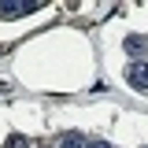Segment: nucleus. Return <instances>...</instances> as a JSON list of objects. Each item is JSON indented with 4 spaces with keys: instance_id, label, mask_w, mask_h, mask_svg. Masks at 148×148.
<instances>
[{
    "instance_id": "2",
    "label": "nucleus",
    "mask_w": 148,
    "mask_h": 148,
    "mask_svg": "<svg viewBox=\"0 0 148 148\" xmlns=\"http://www.w3.org/2000/svg\"><path fill=\"white\" fill-rule=\"evenodd\" d=\"M126 85L130 89H148V59H133L126 67Z\"/></svg>"
},
{
    "instance_id": "6",
    "label": "nucleus",
    "mask_w": 148,
    "mask_h": 148,
    "mask_svg": "<svg viewBox=\"0 0 148 148\" xmlns=\"http://www.w3.org/2000/svg\"><path fill=\"white\" fill-rule=\"evenodd\" d=\"M85 148H111V145H108V141H89Z\"/></svg>"
},
{
    "instance_id": "3",
    "label": "nucleus",
    "mask_w": 148,
    "mask_h": 148,
    "mask_svg": "<svg viewBox=\"0 0 148 148\" xmlns=\"http://www.w3.org/2000/svg\"><path fill=\"white\" fill-rule=\"evenodd\" d=\"M126 52H130V56H141V52H148V37H141V34H130V37H126Z\"/></svg>"
},
{
    "instance_id": "1",
    "label": "nucleus",
    "mask_w": 148,
    "mask_h": 148,
    "mask_svg": "<svg viewBox=\"0 0 148 148\" xmlns=\"http://www.w3.org/2000/svg\"><path fill=\"white\" fill-rule=\"evenodd\" d=\"M37 8H41L37 0H0V18H22Z\"/></svg>"
},
{
    "instance_id": "4",
    "label": "nucleus",
    "mask_w": 148,
    "mask_h": 148,
    "mask_svg": "<svg viewBox=\"0 0 148 148\" xmlns=\"http://www.w3.org/2000/svg\"><path fill=\"white\" fill-rule=\"evenodd\" d=\"M85 145H89V141H85V137H82L78 130H74V133H63V137H59V148H85Z\"/></svg>"
},
{
    "instance_id": "7",
    "label": "nucleus",
    "mask_w": 148,
    "mask_h": 148,
    "mask_svg": "<svg viewBox=\"0 0 148 148\" xmlns=\"http://www.w3.org/2000/svg\"><path fill=\"white\" fill-rule=\"evenodd\" d=\"M145 148H148V145H145Z\"/></svg>"
},
{
    "instance_id": "5",
    "label": "nucleus",
    "mask_w": 148,
    "mask_h": 148,
    "mask_svg": "<svg viewBox=\"0 0 148 148\" xmlns=\"http://www.w3.org/2000/svg\"><path fill=\"white\" fill-rule=\"evenodd\" d=\"M4 148H30V141H26L22 133H11V137L4 141Z\"/></svg>"
}]
</instances>
